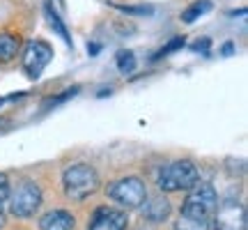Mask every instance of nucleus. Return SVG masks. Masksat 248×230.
<instances>
[{"instance_id": "obj_1", "label": "nucleus", "mask_w": 248, "mask_h": 230, "mask_svg": "<svg viewBox=\"0 0 248 230\" xmlns=\"http://www.w3.org/2000/svg\"><path fill=\"white\" fill-rule=\"evenodd\" d=\"M200 182V173L195 168L193 161L177 159L170 161L168 166H163L156 184L163 194H175V191H191Z\"/></svg>"}, {"instance_id": "obj_2", "label": "nucleus", "mask_w": 248, "mask_h": 230, "mask_svg": "<svg viewBox=\"0 0 248 230\" xmlns=\"http://www.w3.org/2000/svg\"><path fill=\"white\" fill-rule=\"evenodd\" d=\"M64 194L71 200H85L99 189V173L90 164H74L62 173Z\"/></svg>"}, {"instance_id": "obj_3", "label": "nucleus", "mask_w": 248, "mask_h": 230, "mask_svg": "<svg viewBox=\"0 0 248 230\" xmlns=\"http://www.w3.org/2000/svg\"><path fill=\"white\" fill-rule=\"evenodd\" d=\"M42 200H44L42 186L32 182V180H21L14 189H9L7 196L9 212L18 216V219H30L42 207Z\"/></svg>"}, {"instance_id": "obj_4", "label": "nucleus", "mask_w": 248, "mask_h": 230, "mask_svg": "<svg viewBox=\"0 0 248 230\" xmlns=\"http://www.w3.org/2000/svg\"><path fill=\"white\" fill-rule=\"evenodd\" d=\"M216 207H218V194H216L214 184H212V182H198V184L191 189L188 198L184 200V205H182L179 214L212 221Z\"/></svg>"}, {"instance_id": "obj_5", "label": "nucleus", "mask_w": 248, "mask_h": 230, "mask_svg": "<svg viewBox=\"0 0 248 230\" xmlns=\"http://www.w3.org/2000/svg\"><path fill=\"white\" fill-rule=\"evenodd\" d=\"M108 196L115 200L120 207H126V210H136L145 203L147 198V186L140 177L129 175V177H120L113 184L108 186Z\"/></svg>"}, {"instance_id": "obj_6", "label": "nucleus", "mask_w": 248, "mask_h": 230, "mask_svg": "<svg viewBox=\"0 0 248 230\" xmlns=\"http://www.w3.org/2000/svg\"><path fill=\"white\" fill-rule=\"evenodd\" d=\"M212 230H246V207L239 200H225L212 216Z\"/></svg>"}, {"instance_id": "obj_7", "label": "nucleus", "mask_w": 248, "mask_h": 230, "mask_svg": "<svg viewBox=\"0 0 248 230\" xmlns=\"http://www.w3.org/2000/svg\"><path fill=\"white\" fill-rule=\"evenodd\" d=\"M51 58H53V49L42 39H32L23 49V69L30 79H37L44 71L46 65L51 62Z\"/></svg>"}, {"instance_id": "obj_8", "label": "nucleus", "mask_w": 248, "mask_h": 230, "mask_svg": "<svg viewBox=\"0 0 248 230\" xmlns=\"http://www.w3.org/2000/svg\"><path fill=\"white\" fill-rule=\"evenodd\" d=\"M126 226H129V216H126L124 210L101 205L92 214L88 230H126Z\"/></svg>"}, {"instance_id": "obj_9", "label": "nucleus", "mask_w": 248, "mask_h": 230, "mask_svg": "<svg viewBox=\"0 0 248 230\" xmlns=\"http://www.w3.org/2000/svg\"><path fill=\"white\" fill-rule=\"evenodd\" d=\"M142 210V219H147V221H166L170 216V203L168 198H163V196H154V198H145V203L140 205Z\"/></svg>"}, {"instance_id": "obj_10", "label": "nucleus", "mask_w": 248, "mask_h": 230, "mask_svg": "<svg viewBox=\"0 0 248 230\" xmlns=\"http://www.w3.org/2000/svg\"><path fill=\"white\" fill-rule=\"evenodd\" d=\"M74 226H76V221L67 210H51L39 219L42 230H74Z\"/></svg>"}, {"instance_id": "obj_11", "label": "nucleus", "mask_w": 248, "mask_h": 230, "mask_svg": "<svg viewBox=\"0 0 248 230\" xmlns=\"http://www.w3.org/2000/svg\"><path fill=\"white\" fill-rule=\"evenodd\" d=\"M18 51H21V39L12 33H2L0 35V62L14 60Z\"/></svg>"}, {"instance_id": "obj_12", "label": "nucleus", "mask_w": 248, "mask_h": 230, "mask_svg": "<svg viewBox=\"0 0 248 230\" xmlns=\"http://www.w3.org/2000/svg\"><path fill=\"white\" fill-rule=\"evenodd\" d=\"M44 14H46V18H48V23L53 26L55 33L71 46V35H69V30H67V26H64V21L60 18V14H58V9H55L51 2H44Z\"/></svg>"}, {"instance_id": "obj_13", "label": "nucleus", "mask_w": 248, "mask_h": 230, "mask_svg": "<svg viewBox=\"0 0 248 230\" xmlns=\"http://www.w3.org/2000/svg\"><path fill=\"white\" fill-rule=\"evenodd\" d=\"M175 230H212V221L207 219H195V216H184L179 214L175 221Z\"/></svg>"}, {"instance_id": "obj_14", "label": "nucleus", "mask_w": 248, "mask_h": 230, "mask_svg": "<svg viewBox=\"0 0 248 230\" xmlns=\"http://www.w3.org/2000/svg\"><path fill=\"white\" fill-rule=\"evenodd\" d=\"M209 9H212V2H209V0H198V2L188 5V7L182 12V21H184V23H193L195 18H200L202 14H207Z\"/></svg>"}, {"instance_id": "obj_15", "label": "nucleus", "mask_w": 248, "mask_h": 230, "mask_svg": "<svg viewBox=\"0 0 248 230\" xmlns=\"http://www.w3.org/2000/svg\"><path fill=\"white\" fill-rule=\"evenodd\" d=\"M117 69L122 74H129V71L136 69V55H133V51H120L117 53Z\"/></svg>"}, {"instance_id": "obj_16", "label": "nucleus", "mask_w": 248, "mask_h": 230, "mask_svg": "<svg viewBox=\"0 0 248 230\" xmlns=\"http://www.w3.org/2000/svg\"><path fill=\"white\" fill-rule=\"evenodd\" d=\"M184 46V37H175V39H170L168 44L163 46L159 51V55H168V53H172V51H177V49H182Z\"/></svg>"}, {"instance_id": "obj_17", "label": "nucleus", "mask_w": 248, "mask_h": 230, "mask_svg": "<svg viewBox=\"0 0 248 230\" xmlns=\"http://www.w3.org/2000/svg\"><path fill=\"white\" fill-rule=\"evenodd\" d=\"M9 180H7V175L5 173H0V203L2 200H7V196H9Z\"/></svg>"}, {"instance_id": "obj_18", "label": "nucleus", "mask_w": 248, "mask_h": 230, "mask_svg": "<svg viewBox=\"0 0 248 230\" xmlns=\"http://www.w3.org/2000/svg\"><path fill=\"white\" fill-rule=\"evenodd\" d=\"M115 7L122 12H129V14H150L152 12L150 7H126V5H115Z\"/></svg>"}, {"instance_id": "obj_19", "label": "nucleus", "mask_w": 248, "mask_h": 230, "mask_svg": "<svg viewBox=\"0 0 248 230\" xmlns=\"http://www.w3.org/2000/svg\"><path fill=\"white\" fill-rule=\"evenodd\" d=\"M200 49H202V51L204 49H209V39H202V42H198V44L193 46V51H200Z\"/></svg>"}, {"instance_id": "obj_20", "label": "nucleus", "mask_w": 248, "mask_h": 230, "mask_svg": "<svg viewBox=\"0 0 248 230\" xmlns=\"http://www.w3.org/2000/svg\"><path fill=\"white\" fill-rule=\"evenodd\" d=\"M5 226V210H2V203H0V228Z\"/></svg>"}]
</instances>
